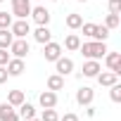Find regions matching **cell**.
I'll use <instances>...</instances> for the list:
<instances>
[{"label":"cell","instance_id":"5bb4252c","mask_svg":"<svg viewBox=\"0 0 121 121\" xmlns=\"http://www.w3.org/2000/svg\"><path fill=\"white\" fill-rule=\"evenodd\" d=\"M38 102H40V107H43V109L57 107V93H52V90H43V93H40V97H38Z\"/></svg>","mask_w":121,"mask_h":121},{"label":"cell","instance_id":"44dd1931","mask_svg":"<svg viewBox=\"0 0 121 121\" xmlns=\"http://www.w3.org/2000/svg\"><path fill=\"white\" fill-rule=\"evenodd\" d=\"M81 24H83V17L81 14H76V12L67 14V26L69 29H81Z\"/></svg>","mask_w":121,"mask_h":121},{"label":"cell","instance_id":"9c48e42d","mask_svg":"<svg viewBox=\"0 0 121 121\" xmlns=\"http://www.w3.org/2000/svg\"><path fill=\"white\" fill-rule=\"evenodd\" d=\"M5 69H7L10 76H22L26 71V64H24V59H19V57H10V62L5 64Z\"/></svg>","mask_w":121,"mask_h":121},{"label":"cell","instance_id":"4fadbf2b","mask_svg":"<svg viewBox=\"0 0 121 121\" xmlns=\"http://www.w3.org/2000/svg\"><path fill=\"white\" fill-rule=\"evenodd\" d=\"M31 33H33V40L40 43V45H45V43L52 40V31H50V26H36V31H31Z\"/></svg>","mask_w":121,"mask_h":121},{"label":"cell","instance_id":"3957f363","mask_svg":"<svg viewBox=\"0 0 121 121\" xmlns=\"http://www.w3.org/2000/svg\"><path fill=\"white\" fill-rule=\"evenodd\" d=\"M33 22H36V26H48L50 24V10L48 7H43V5H36V7H31V14H29Z\"/></svg>","mask_w":121,"mask_h":121},{"label":"cell","instance_id":"ac0fdd59","mask_svg":"<svg viewBox=\"0 0 121 121\" xmlns=\"http://www.w3.org/2000/svg\"><path fill=\"white\" fill-rule=\"evenodd\" d=\"M24 100H26V97H24V90H10V95H7V102H10L12 107H19Z\"/></svg>","mask_w":121,"mask_h":121},{"label":"cell","instance_id":"d590c367","mask_svg":"<svg viewBox=\"0 0 121 121\" xmlns=\"http://www.w3.org/2000/svg\"><path fill=\"white\" fill-rule=\"evenodd\" d=\"M0 3H3V0H0Z\"/></svg>","mask_w":121,"mask_h":121},{"label":"cell","instance_id":"7c38bea8","mask_svg":"<svg viewBox=\"0 0 121 121\" xmlns=\"http://www.w3.org/2000/svg\"><path fill=\"white\" fill-rule=\"evenodd\" d=\"M100 71H102V67H100V59H88V62L83 64V69H81V74H83L86 78H95Z\"/></svg>","mask_w":121,"mask_h":121},{"label":"cell","instance_id":"30bf717a","mask_svg":"<svg viewBox=\"0 0 121 121\" xmlns=\"http://www.w3.org/2000/svg\"><path fill=\"white\" fill-rule=\"evenodd\" d=\"M93 100H95V90L90 88V86H83V88H78L76 90V102L78 104H93Z\"/></svg>","mask_w":121,"mask_h":121},{"label":"cell","instance_id":"5b68a950","mask_svg":"<svg viewBox=\"0 0 121 121\" xmlns=\"http://www.w3.org/2000/svg\"><path fill=\"white\" fill-rule=\"evenodd\" d=\"M10 31H12L14 38H26L31 33V24H29V19H17V22H12Z\"/></svg>","mask_w":121,"mask_h":121},{"label":"cell","instance_id":"2e32d148","mask_svg":"<svg viewBox=\"0 0 121 121\" xmlns=\"http://www.w3.org/2000/svg\"><path fill=\"white\" fill-rule=\"evenodd\" d=\"M17 114H19V119H24V121H29V119H33L36 116V107L31 104V102H22L19 107H17Z\"/></svg>","mask_w":121,"mask_h":121},{"label":"cell","instance_id":"7a4b0ae2","mask_svg":"<svg viewBox=\"0 0 121 121\" xmlns=\"http://www.w3.org/2000/svg\"><path fill=\"white\" fill-rule=\"evenodd\" d=\"M7 50H10V55H12V57L24 59V57L31 52V45H29V40H26V38H14V40H12V45H10Z\"/></svg>","mask_w":121,"mask_h":121},{"label":"cell","instance_id":"484cf974","mask_svg":"<svg viewBox=\"0 0 121 121\" xmlns=\"http://www.w3.org/2000/svg\"><path fill=\"white\" fill-rule=\"evenodd\" d=\"M12 22H14L12 12H10V14H7V12H0V29H10V26H12Z\"/></svg>","mask_w":121,"mask_h":121},{"label":"cell","instance_id":"1f68e13d","mask_svg":"<svg viewBox=\"0 0 121 121\" xmlns=\"http://www.w3.org/2000/svg\"><path fill=\"white\" fill-rule=\"evenodd\" d=\"M86 116H88V119L95 116V107H93V104H86Z\"/></svg>","mask_w":121,"mask_h":121},{"label":"cell","instance_id":"f546056e","mask_svg":"<svg viewBox=\"0 0 121 121\" xmlns=\"http://www.w3.org/2000/svg\"><path fill=\"white\" fill-rule=\"evenodd\" d=\"M59 121H81V119H78V114H74V112H67L64 116H59Z\"/></svg>","mask_w":121,"mask_h":121},{"label":"cell","instance_id":"d4e9b609","mask_svg":"<svg viewBox=\"0 0 121 121\" xmlns=\"http://www.w3.org/2000/svg\"><path fill=\"white\" fill-rule=\"evenodd\" d=\"M109 97H112V102H121V83L109 86Z\"/></svg>","mask_w":121,"mask_h":121},{"label":"cell","instance_id":"ffe728a7","mask_svg":"<svg viewBox=\"0 0 121 121\" xmlns=\"http://www.w3.org/2000/svg\"><path fill=\"white\" fill-rule=\"evenodd\" d=\"M12 40H14V36L10 29H0V48H10Z\"/></svg>","mask_w":121,"mask_h":121},{"label":"cell","instance_id":"603a6c76","mask_svg":"<svg viewBox=\"0 0 121 121\" xmlns=\"http://www.w3.org/2000/svg\"><path fill=\"white\" fill-rule=\"evenodd\" d=\"M119 24H121V17H119V14H112V12H109V14H107V19H104V26H107V29L112 31V29H116Z\"/></svg>","mask_w":121,"mask_h":121},{"label":"cell","instance_id":"6da1fadb","mask_svg":"<svg viewBox=\"0 0 121 121\" xmlns=\"http://www.w3.org/2000/svg\"><path fill=\"white\" fill-rule=\"evenodd\" d=\"M78 52H81L86 59H102V57L107 55V43H104V40L81 43V45H78Z\"/></svg>","mask_w":121,"mask_h":121},{"label":"cell","instance_id":"e0dca14e","mask_svg":"<svg viewBox=\"0 0 121 121\" xmlns=\"http://www.w3.org/2000/svg\"><path fill=\"white\" fill-rule=\"evenodd\" d=\"M62 88H64V76H59V74L48 76V90L57 93V90H62Z\"/></svg>","mask_w":121,"mask_h":121},{"label":"cell","instance_id":"8992f818","mask_svg":"<svg viewBox=\"0 0 121 121\" xmlns=\"http://www.w3.org/2000/svg\"><path fill=\"white\" fill-rule=\"evenodd\" d=\"M43 57H45V62H55L57 57H62V45L55 43V40L45 43L43 45Z\"/></svg>","mask_w":121,"mask_h":121},{"label":"cell","instance_id":"4316f807","mask_svg":"<svg viewBox=\"0 0 121 121\" xmlns=\"http://www.w3.org/2000/svg\"><path fill=\"white\" fill-rule=\"evenodd\" d=\"M81 29H83V36L93 38V36H95V29H97V24H90V22L86 24V22H83V24H81Z\"/></svg>","mask_w":121,"mask_h":121},{"label":"cell","instance_id":"836d02e7","mask_svg":"<svg viewBox=\"0 0 121 121\" xmlns=\"http://www.w3.org/2000/svg\"><path fill=\"white\" fill-rule=\"evenodd\" d=\"M78 3H88V0H78Z\"/></svg>","mask_w":121,"mask_h":121},{"label":"cell","instance_id":"7402d4cb","mask_svg":"<svg viewBox=\"0 0 121 121\" xmlns=\"http://www.w3.org/2000/svg\"><path fill=\"white\" fill-rule=\"evenodd\" d=\"M107 38H109V29H107L104 24H97V29H95V36H93V40H104V43H107Z\"/></svg>","mask_w":121,"mask_h":121},{"label":"cell","instance_id":"277c9868","mask_svg":"<svg viewBox=\"0 0 121 121\" xmlns=\"http://www.w3.org/2000/svg\"><path fill=\"white\" fill-rule=\"evenodd\" d=\"M31 14V0H12V17L29 19Z\"/></svg>","mask_w":121,"mask_h":121},{"label":"cell","instance_id":"d6a6232c","mask_svg":"<svg viewBox=\"0 0 121 121\" xmlns=\"http://www.w3.org/2000/svg\"><path fill=\"white\" fill-rule=\"evenodd\" d=\"M29 121H40V119H36V116H33V119H29Z\"/></svg>","mask_w":121,"mask_h":121},{"label":"cell","instance_id":"ba28073f","mask_svg":"<svg viewBox=\"0 0 121 121\" xmlns=\"http://www.w3.org/2000/svg\"><path fill=\"white\" fill-rule=\"evenodd\" d=\"M104 62H107L109 71H114L116 76H121V52H109V50H107Z\"/></svg>","mask_w":121,"mask_h":121},{"label":"cell","instance_id":"4dcf8cb0","mask_svg":"<svg viewBox=\"0 0 121 121\" xmlns=\"http://www.w3.org/2000/svg\"><path fill=\"white\" fill-rule=\"evenodd\" d=\"M7 78H10L7 69H5V67H0V86H3V83H7Z\"/></svg>","mask_w":121,"mask_h":121},{"label":"cell","instance_id":"e575fe53","mask_svg":"<svg viewBox=\"0 0 121 121\" xmlns=\"http://www.w3.org/2000/svg\"><path fill=\"white\" fill-rule=\"evenodd\" d=\"M50 3H57V0H50Z\"/></svg>","mask_w":121,"mask_h":121},{"label":"cell","instance_id":"d6986e66","mask_svg":"<svg viewBox=\"0 0 121 121\" xmlns=\"http://www.w3.org/2000/svg\"><path fill=\"white\" fill-rule=\"evenodd\" d=\"M78 45H81V38H78L76 33H69V36L64 38V48H67V50L74 52V50H78Z\"/></svg>","mask_w":121,"mask_h":121},{"label":"cell","instance_id":"9a60e30c","mask_svg":"<svg viewBox=\"0 0 121 121\" xmlns=\"http://www.w3.org/2000/svg\"><path fill=\"white\" fill-rule=\"evenodd\" d=\"M95 78H97V83H100V86H104V88H109V86L119 83V76H116L114 71H100Z\"/></svg>","mask_w":121,"mask_h":121},{"label":"cell","instance_id":"83f0119b","mask_svg":"<svg viewBox=\"0 0 121 121\" xmlns=\"http://www.w3.org/2000/svg\"><path fill=\"white\" fill-rule=\"evenodd\" d=\"M109 12L112 14H121V0H109Z\"/></svg>","mask_w":121,"mask_h":121},{"label":"cell","instance_id":"f1b7e54d","mask_svg":"<svg viewBox=\"0 0 121 121\" xmlns=\"http://www.w3.org/2000/svg\"><path fill=\"white\" fill-rule=\"evenodd\" d=\"M10 57H12V55L7 52V48H0V67H5V64L10 62Z\"/></svg>","mask_w":121,"mask_h":121},{"label":"cell","instance_id":"52a82bcc","mask_svg":"<svg viewBox=\"0 0 121 121\" xmlns=\"http://www.w3.org/2000/svg\"><path fill=\"white\" fill-rule=\"evenodd\" d=\"M55 71L59 76H69L74 71V59L71 57H57L55 59Z\"/></svg>","mask_w":121,"mask_h":121},{"label":"cell","instance_id":"8fae6325","mask_svg":"<svg viewBox=\"0 0 121 121\" xmlns=\"http://www.w3.org/2000/svg\"><path fill=\"white\" fill-rule=\"evenodd\" d=\"M0 121H19L17 107H12L10 102H3L0 104Z\"/></svg>","mask_w":121,"mask_h":121},{"label":"cell","instance_id":"cb8c5ba5","mask_svg":"<svg viewBox=\"0 0 121 121\" xmlns=\"http://www.w3.org/2000/svg\"><path fill=\"white\" fill-rule=\"evenodd\" d=\"M40 121H59V114L55 112V107H50V109H43V114H40Z\"/></svg>","mask_w":121,"mask_h":121}]
</instances>
